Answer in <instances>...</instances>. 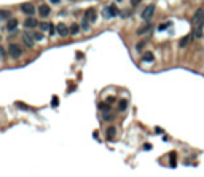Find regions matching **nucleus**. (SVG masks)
I'll use <instances>...</instances> for the list:
<instances>
[{
	"mask_svg": "<svg viewBox=\"0 0 204 177\" xmlns=\"http://www.w3.org/2000/svg\"><path fill=\"white\" fill-rule=\"evenodd\" d=\"M140 2H142V0H131V5H132V6H137Z\"/></svg>",
	"mask_w": 204,
	"mask_h": 177,
	"instance_id": "29",
	"label": "nucleus"
},
{
	"mask_svg": "<svg viewBox=\"0 0 204 177\" xmlns=\"http://www.w3.org/2000/svg\"><path fill=\"white\" fill-rule=\"evenodd\" d=\"M118 15H120V11H118L115 3H112V5H108V6L104 8V18H107V19L113 18V16H118Z\"/></svg>",
	"mask_w": 204,
	"mask_h": 177,
	"instance_id": "2",
	"label": "nucleus"
},
{
	"mask_svg": "<svg viewBox=\"0 0 204 177\" xmlns=\"http://www.w3.org/2000/svg\"><path fill=\"white\" fill-rule=\"evenodd\" d=\"M51 105H53V107H57V105H59V97L53 96V99H51Z\"/></svg>",
	"mask_w": 204,
	"mask_h": 177,
	"instance_id": "24",
	"label": "nucleus"
},
{
	"mask_svg": "<svg viewBox=\"0 0 204 177\" xmlns=\"http://www.w3.org/2000/svg\"><path fill=\"white\" fill-rule=\"evenodd\" d=\"M51 2H53V3H54V5H57V3H59V2H61V0H51Z\"/></svg>",
	"mask_w": 204,
	"mask_h": 177,
	"instance_id": "33",
	"label": "nucleus"
},
{
	"mask_svg": "<svg viewBox=\"0 0 204 177\" xmlns=\"http://www.w3.org/2000/svg\"><path fill=\"white\" fill-rule=\"evenodd\" d=\"M102 118H104V121H108V123H110V121H113V117H112V115H108V113H105Z\"/></svg>",
	"mask_w": 204,
	"mask_h": 177,
	"instance_id": "25",
	"label": "nucleus"
},
{
	"mask_svg": "<svg viewBox=\"0 0 204 177\" xmlns=\"http://www.w3.org/2000/svg\"><path fill=\"white\" fill-rule=\"evenodd\" d=\"M50 35H54V34H56V26L54 24H50Z\"/></svg>",
	"mask_w": 204,
	"mask_h": 177,
	"instance_id": "26",
	"label": "nucleus"
},
{
	"mask_svg": "<svg viewBox=\"0 0 204 177\" xmlns=\"http://www.w3.org/2000/svg\"><path fill=\"white\" fill-rule=\"evenodd\" d=\"M50 15H51L50 5H46V3H42V5H38V16H40V18H48Z\"/></svg>",
	"mask_w": 204,
	"mask_h": 177,
	"instance_id": "7",
	"label": "nucleus"
},
{
	"mask_svg": "<svg viewBox=\"0 0 204 177\" xmlns=\"http://www.w3.org/2000/svg\"><path fill=\"white\" fill-rule=\"evenodd\" d=\"M85 19H86V21H89V22H96V19H97L96 10H94V8L86 10V13H85Z\"/></svg>",
	"mask_w": 204,
	"mask_h": 177,
	"instance_id": "9",
	"label": "nucleus"
},
{
	"mask_svg": "<svg viewBox=\"0 0 204 177\" xmlns=\"http://www.w3.org/2000/svg\"><path fill=\"white\" fill-rule=\"evenodd\" d=\"M203 18H204V8H199L198 11L195 13V16H193V19H191L193 26H196V27H201Z\"/></svg>",
	"mask_w": 204,
	"mask_h": 177,
	"instance_id": "4",
	"label": "nucleus"
},
{
	"mask_svg": "<svg viewBox=\"0 0 204 177\" xmlns=\"http://www.w3.org/2000/svg\"><path fill=\"white\" fill-rule=\"evenodd\" d=\"M22 42H24V45L27 46V48H34V45H35V40H34V37H32L30 32L22 34Z\"/></svg>",
	"mask_w": 204,
	"mask_h": 177,
	"instance_id": "6",
	"label": "nucleus"
},
{
	"mask_svg": "<svg viewBox=\"0 0 204 177\" xmlns=\"http://www.w3.org/2000/svg\"><path fill=\"white\" fill-rule=\"evenodd\" d=\"M6 54H8V51H5L3 46H0V57H6Z\"/></svg>",
	"mask_w": 204,
	"mask_h": 177,
	"instance_id": "27",
	"label": "nucleus"
},
{
	"mask_svg": "<svg viewBox=\"0 0 204 177\" xmlns=\"http://www.w3.org/2000/svg\"><path fill=\"white\" fill-rule=\"evenodd\" d=\"M153 15H155V5H148L144 8V11H142V19L144 21H150L153 18Z\"/></svg>",
	"mask_w": 204,
	"mask_h": 177,
	"instance_id": "3",
	"label": "nucleus"
},
{
	"mask_svg": "<svg viewBox=\"0 0 204 177\" xmlns=\"http://www.w3.org/2000/svg\"><path fill=\"white\" fill-rule=\"evenodd\" d=\"M16 27H18V19L10 18L8 22H6V26H5V29L8 30V32H13V30H16Z\"/></svg>",
	"mask_w": 204,
	"mask_h": 177,
	"instance_id": "10",
	"label": "nucleus"
},
{
	"mask_svg": "<svg viewBox=\"0 0 204 177\" xmlns=\"http://www.w3.org/2000/svg\"><path fill=\"white\" fill-rule=\"evenodd\" d=\"M201 27H204V18H203V22H201Z\"/></svg>",
	"mask_w": 204,
	"mask_h": 177,
	"instance_id": "34",
	"label": "nucleus"
},
{
	"mask_svg": "<svg viewBox=\"0 0 204 177\" xmlns=\"http://www.w3.org/2000/svg\"><path fill=\"white\" fill-rule=\"evenodd\" d=\"M38 27H40V30H48L50 24H48V22H38Z\"/></svg>",
	"mask_w": 204,
	"mask_h": 177,
	"instance_id": "23",
	"label": "nucleus"
},
{
	"mask_svg": "<svg viewBox=\"0 0 204 177\" xmlns=\"http://www.w3.org/2000/svg\"><path fill=\"white\" fill-rule=\"evenodd\" d=\"M153 59H155V56H153V53H150V51L142 54V61L144 62H153Z\"/></svg>",
	"mask_w": 204,
	"mask_h": 177,
	"instance_id": "13",
	"label": "nucleus"
},
{
	"mask_svg": "<svg viewBox=\"0 0 204 177\" xmlns=\"http://www.w3.org/2000/svg\"><path fill=\"white\" fill-rule=\"evenodd\" d=\"M168 26H169V22H164V24H161V26H159V30H164Z\"/></svg>",
	"mask_w": 204,
	"mask_h": 177,
	"instance_id": "31",
	"label": "nucleus"
},
{
	"mask_svg": "<svg viewBox=\"0 0 204 177\" xmlns=\"http://www.w3.org/2000/svg\"><path fill=\"white\" fill-rule=\"evenodd\" d=\"M56 34H59L61 37H67L69 35V27L66 24H57L56 26Z\"/></svg>",
	"mask_w": 204,
	"mask_h": 177,
	"instance_id": "11",
	"label": "nucleus"
},
{
	"mask_svg": "<svg viewBox=\"0 0 204 177\" xmlns=\"http://www.w3.org/2000/svg\"><path fill=\"white\" fill-rule=\"evenodd\" d=\"M24 27H26V29H34V27H38V19L34 18V16H27V19L24 21Z\"/></svg>",
	"mask_w": 204,
	"mask_h": 177,
	"instance_id": "8",
	"label": "nucleus"
},
{
	"mask_svg": "<svg viewBox=\"0 0 204 177\" xmlns=\"http://www.w3.org/2000/svg\"><path fill=\"white\" fill-rule=\"evenodd\" d=\"M18 107H19V108H22V110H27V108H29V107H27V105L21 104V102H18Z\"/></svg>",
	"mask_w": 204,
	"mask_h": 177,
	"instance_id": "30",
	"label": "nucleus"
},
{
	"mask_svg": "<svg viewBox=\"0 0 204 177\" xmlns=\"http://www.w3.org/2000/svg\"><path fill=\"white\" fill-rule=\"evenodd\" d=\"M145 45H147V40H142V42H139L137 45H136V50H137V51H140Z\"/></svg>",
	"mask_w": 204,
	"mask_h": 177,
	"instance_id": "22",
	"label": "nucleus"
},
{
	"mask_svg": "<svg viewBox=\"0 0 204 177\" xmlns=\"http://www.w3.org/2000/svg\"><path fill=\"white\" fill-rule=\"evenodd\" d=\"M191 37H193V35H187V37H183V38L180 40V43H179V46H180V48H183V46H187V45H188V43H190V40H191Z\"/></svg>",
	"mask_w": 204,
	"mask_h": 177,
	"instance_id": "18",
	"label": "nucleus"
},
{
	"mask_svg": "<svg viewBox=\"0 0 204 177\" xmlns=\"http://www.w3.org/2000/svg\"><path fill=\"white\" fill-rule=\"evenodd\" d=\"M11 16H13L11 11H8V10H0V21H2V19H6V21H8Z\"/></svg>",
	"mask_w": 204,
	"mask_h": 177,
	"instance_id": "14",
	"label": "nucleus"
},
{
	"mask_svg": "<svg viewBox=\"0 0 204 177\" xmlns=\"http://www.w3.org/2000/svg\"><path fill=\"white\" fill-rule=\"evenodd\" d=\"M80 29L85 30V32H88V30H89V21H86V19H85V21L80 24Z\"/></svg>",
	"mask_w": 204,
	"mask_h": 177,
	"instance_id": "21",
	"label": "nucleus"
},
{
	"mask_svg": "<svg viewBox=\"0 0 204 177\" xmlns=\"http://www.w3.org/2000/svg\"><path fill=\"white\" fill-rule=\"evenodd\" d=\"M128 108V101L126 99H121L120 102H118V110L120 112H124Z\"/></svg>",
	"mask_w": 204,
	"mask_h": 177,
	"instance_id": "19",
	"label": "nucleus"
},
{
	"mask_svg": "<svg viewBox=\"0 0 204 177\" xmlns=\"http://www.w3.org/2000/svg\"><path fill=\"white\" fill-rule=\"evenodd\" d=\"M150 29H152V26H150V24H145V26L139 27V29L136 30V34H137V35H144V34H147Z\"/></svg>",
	"mask_w": 204,
	"mask_h": 177,
	"instance_id": "12",
	"label": "nucleus"
},
{
	"mask_svg": "<svg viewBox=\"0 0 204 177\" xmlns=\"http://www.w3.org/2000/svg\"><path fill=\"white\" fill-rule=\"evenodd\" d=\"M32 37H34V40H35V42H43V38H45V35L42 34V30H38V32H34Z\"/></svg>",
	"mask_w": 204,
	"mask_h": 177,
	"instance_id": "17",
	"label": "nucleus"
},
{
	"mask_svg": "<svg viewBox=\"0 0 204 177\" xmlns=\"http://www.w3.org/2000/svg\"><path fill=\"white\" fill-rule=\"evenodd\" d=\"M80 26H78V24H73V26H70L69 27V34H70V35H78V34H80Z\"/></svg>",
	"mask_w": 204,
	"mask_h": 177,
	"instance_id": "15",
	"label": "nucleus"
},
{
	"mask_svg": "<svg viewBox=\"0 0 204 177\" xmlns=\"http://www.w3.org/2000/svg\"><path fill=\"white\" fill-rule=\"evenodd\" d=\"M21 10H22V13H24L26 16H34V15H35V11H37L35 6H34V3H29V2H27V3H22V5H21Z\"/></svg>",
	"mask_w": 204,
	"mask_h": 177,
	"instance_id": "5",
	"label": "nucleus"
},
{
	"mask_svg": "<svg viewBox=\"0 0 204 177\" xmlns=\"http://www.w3.org/2000/svg\"><path fill=\"white\" fill-rule=\"evenodd\" d=\"M171 164L175 166V153H171Z\"/></svg>",
	"mask_w": 204,
	"mask_h": 177,
	"instance_id": "28",
	"label": "nucleus"
},
{
	"mask_svg": "<svg viewBox=\"0 0 204 177\" xmlns=\"http://www.w3.org/2000/svg\"><path fill=\"white\" fill-rule=\"evenodd\" d=\"M110 105H108V102H101L99 104V110H102V112H105V113H107V112H110Z\"/></svg>",
	"mask_w": 204,
	"mask_h": 177,
	"instance_id": "20",
	"label": "nucleus"
},
{
	"mask_svg": "<svg viewBox=\"0 0 204 177\" xmlns=\"http://www.w3.org/2000/svg\"><path fill=\"white\" fill-rule=\"evenodd\" d=\"M113 101H115V97H113V96H110V97L107 99V102H108V104H110V102H113Z\"/></svg>",
	"mask_w": 204,
	"mask_h": 177,
	"instance_id": "32",
	"label": "nucleus"
},
{
	"mask_svg": "<svg viewBox=\"0 0 204 177\" xmlns=\"http://www.w3.org/2000/svg\"><path fill=\"white\" fill-rule=\"evenodd\" d=\"M8 56L11 57V59H19V57L22 56V48L19 45H16V43H11V45L8 46Z\"/></svg>",
	"mask_w": 204,
	"mask_h": 177,
	"instance_id": "1",
	"label": "nucleus"
},
{
	"mask_svg": "<svg viewBox=\"0 0 204 177\" xmlns=\"http://www.w3.org/2000/svg\"><path fill=\"white\" fill-rule=\"evenodd\" d=\"M115 134H117L115 126H108V129H107V139H108V141H112V139L115 137Z\"/></svg>",
	"mask_w": 204,
	"mask_h": 177,
	"instance_id": "16",
	"label": "nucleus"
}]
</instances>
